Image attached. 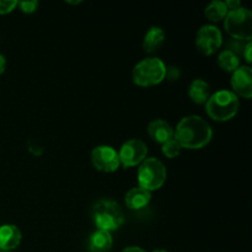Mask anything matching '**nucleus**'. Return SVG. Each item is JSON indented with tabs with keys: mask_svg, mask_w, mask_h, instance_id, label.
I'll use <instances>...</instances> for the list:
<instances>
[{
	"mask_svg": "<svg viewBox=\"0 0 252 252\" xmlns=\"http://www.w3.org/2000/svg\"><path fill=\"white\" fill-rule=\"evenodd\" d=\"M166 167L157 158H147L138 167V187L153 192L161 189L166 181Z\"/></svg>",
	"mask_w": 252,
	"mask_h": 252,
	"instance_id": "39448f33",
	"label": "nucleus"
},
{
	"mask_svg": "<svg viewBox=\"0 0 252 252\" xmlns=\"http://www.w3.org/2000/svg\"><path fill=\"white\" fill-rule=\"evenodd\" d=\"M16 0H0V15H6L17 6Z\"/></svg>",
	"mask_w": 252,
	"mask_h": 252,
	"instance_id": "4be33fe9",
	"label": "nucleus"
},
{
	"mask_svg": "<svg viewBox=\"0 0 252 252\" xmlns=\"http://www.w3.org/2000/svg\"><path fill=\"white\" fill-rule=\"evenodd\" d=\"M224 27L234 39L251 42L252 38V12L246 7L231 10L224 19Z\"/></svg>",
	"mask_w": 252,
	"mask_h": 252,
	"instance_id": "423d86ee",
	"label": "nucleus"
},
{
	"mask_svg": "<svg viewBox=\"0 0 252 252\" xmlns=\"http://www.w3.org/2000/svg\"><path fill=\"white\" fill-rule=\"evenodd\" d=\"M113 245V238L111 233L97 229L91 234L89 239L90 252H110Z\"/></svg>",
	"mask_w": 252,
	"mask_h": 252,
	"instance_id": "4468645a",
	"label": "nucleus"
},
{
	"mask_svg": "<svg viewBox=\"0 0 252 252\" xmlns=\"http://www.w3.org/2000/svg\"><path fill=\"white\" fill-rule=\"evenodd\" d=\"M229 10L226 7L225 2L220 1V0H213V1L207 5L206 10H204V15L212 22H219L224 20Z\"/></svg>",
	"mask_w": 252,
	"mask_h": 252,
	"instance_id": "f3484780",
	"label": "nucleus"
},
{
	"mask_svg": "<svg viewBox=\"0 0 252 252\" xmlns=\"http://www.w3.org/2000/svg\"><path fill=\"white\" fill-rule=\"evenodd\" d=\"M180 78V70L176 66H166V74H165V79L170 81H175Z\"/></svg>",
	"mask_w": 252,
	"mask_h": 252,
	"instance_id": "b1692460",
	"label": "nucleus"
},
{
	"mask_svg": "<svg viewBox=\"0 0 252 252\" xmlns=\"http://www.w3.org/2000/svg\"><path fill=\"white\" fill-rule=\"evenodd\" d=\"M211 95V86L203 79H196L189 88V98L197 105H206Z\"/></svg>",
	"mask_w": 252,
	"mask_h": 252,
	"instance_id": "dca6fc26",
	"label": "nucleus"
},
{
	"mask_svg": "<svg viewBox=\"0 0 252 252\" xmlns=\"http://www.w3.org/2000/svg\"><path fill=\"white\" fill-rule=\"evenodd\" d=\"M239 97L229 90L216 91L206 102V111L212 120L226 122L236 116L239 111Z\"/></svg>",
	"mask_w": 252,
	"mask_h": 252,
	"instance_id": "f03ea898",
	"label": "nucleus"
},
{
	"mask_svg": "<svg viewBox=\"0 0 252 252\" xmlns=\"http://www.w3.org/2000/svg\"><path fill=\"white\" fill-rule=\"evenodd\" d=\"M0 252H10V251H4V250H0Z\"/></svg>",
	"mask_w": 252,
	"mask_h": 252,
	"instance_id": "7c9ffc66",
	"label": "nucleus"
},
{
	"mask_svg": "<svg viewBox=\"0 0 252 252\" xmlns=\"http://www.w3.org/2000/svg\"><path fill=\"white\" fill-rule=\"evenodd\" d=\"M230 85L236 96L249 98L252 97V69L249 65H240L231 74Z\"/></svg>",
	"mask_w": 252,
	"mask_h": 252,
	"instance_id": "9d476101",
	"label": "nucleus"
},
{
	"mask_svg": "<svg viewBox=\"0 0 252 252\" xmlns=\"http://www.w3.org/2000/svg\"><path fill=\"white\" fill-rule=\"evenodd\" d=\"M118 153L121 165L128 169V167L139 166L148 155V148L143 140L140 139H129L123 143Z\"/></svg>",
	"mask_w": 252,
	"mask_h": 252,
	"instance_id": "6e6552de",
	"label": "nucleus"
},
{
	"mask_svg": "<svg viewBox=\"0 0 252 252\" xmlns=\"http://www.w3.org/2000/svg\"><path fill=\"white\" fill-rule=\"evenodd\" d=\"M165 32L161 27L153 26L148 30L143 39V49L147 53H154L165 42Z\"/></svg>",
	"mask_w": 252,
	"mask_h": 252,
	"instance_id": "2eb2a0df",
	"label": "nucleus"
},
{
	"mask_svg": "<svg viewBox=\"0 0 252 252\" xmlns=\"http://www.w3.org/2000/svg\"><path fill=\"white\" fill-rule=\"evenodd\" d=\"M181 145L179 144V142H177L175 138L167 140V142L164 143L161 147L162 154L166 158H169V159H174V158L179 157L180 153H181Z\"/></svg>",
	"mask_w": 252,
	"mask_h": 252,
	"instance_id": "6ab92c4d",
	"label": "nucleus"
},
{
	"mask_svg": "<svg viewBox=\"0 0 252 252\" xmlns=\"http://www.w3.org/2000/svg\"><path fill=\"white\" fill-rule=\"evenodd\" d=\"M21 243V231L14 224L0 226V250L11 251Z\"/></svg>",
	"mask_w": 252,
	"mask_h": 252,
	"instance_id": "9b49d317",
	"label": "nucleus"
},
{
	"mask_svg": "<svg viewBox=\"0 0 252 252\" xmlns=\"http://www.w3.org/2000/svg\"><path fill=\"white\" fill-rule=\"evenodd\" d=\"M251 51H252L251 42H246L245 47H244V51H243V57L246 59V62H248V63H251V61H252Z\"/></svg>",
	"mask_w": 252,
	"mask_h": 252,
	"instance_id": "393cba45",
	"label": "nucleus"
},
{
	"mask_svg": "<svg viewBox=\"0 0 252 252\" xmlns=\"http://www.w3.org/2000/svg\"><path fill=\"white\" fill-rule=\"evenodd\" d=\"M68 2V4H73V5H76V4H80V0H79V1H66Z\"/></svg>",
	"mask_w": 252,
	"mask_h": 252,
	"instance_id": "c85d7f7f",
	"label": "nucleus"
},
{
	"mask_svg": "<svg viewBox=\"0 0 252 252\" xmlns=\"http://www.w3.org/2000/svg\"><path fill=\"white\" fill-rule=\"evenodd\" d=\"M213 132L206 120L196 115L186 116L177 123L174 138L185 149L198 150L211 143Z\"/></svg>",
	"mask_w": 252,
	"mask_h": 252,
	"instance_id": "f257e3e1",
	"label": "nucleus"
},
{
	"mask_svg": "<svg viewBox=\"0 0 252 252\" xmlns=\"http://www.w3.org/2000/svg\"><path fill=\"white\" fill-rule=\"evenodd\" d=\"M218 65L221 70L233 74L240 66V58L230 51H223L218 57Z\"/></svg>",
	"mask_w": 252,
	"mask_h": 252,
	"instance_id": "a211bd4d",
	"label": "nucleus"
},
{
	"mask_svg": "<svg viewBox=\"0 0 252 252\" xmlns=\"http://www.w3.org/2000/svg\"><path fill=\"white\" fill-rule=\"evenodd\" d=\"M122 252H147V251L143 250L142 248H138V246H128V248H126L125 250H122Z\"/></svg>",
	"mask_w": 252,
	"mask_h": 252,
	"instance_id": "cd10ccee",
	"label": "nucleus"
},
{
	"mask_svg": "<svg viewBox=\"0 0 252 252\" xmlns=\"http://www.w3.org/2000/svg\"><path fill=\"white\" fill-rule=\"evenodd\" d=\"M6 69V58L2 54H0V75L5 71Z\"/></svg>",
	"mask_w": 252,
	"mask_h": 252,
	"instance_id": "bb28decb",
	"label": "nucleus"
},
{
	"mask_svg": "<svg viewBox=\"0 0 252 252\" xmlns=\"http://www.w3.org/2000/svg\"><path fill=\"white\" fill-rule=\"evenodd\" d=\"M148 133L150 138L159 144H164L174 138V128L164 120H154L148 126Z\"/></svg>",
	"mask_w": 252,
	"mask_h": 252,
	"instance_id": "f8f14e48",
	"label": "nucleus"
},
{
	"mask_svg": "<svg viewBox=\"0 0 252 252\" xmlns=\"http://www.w3.org/2000/svg\"><path fill=\"white\" fill-rule=\"evenodd\" d=\"M165 74L166 65L164 62L157 57H150L140 61L133 68L132 79L135 85L150 88L164 81Z\"/></svg>",
	"mask_w": 252,
	"mask_h": 252,
	"instance_id": "7ed1b4c3",
	"label": "nucleus"
},
{
	"mask_svg": "<svg viewBox=\"0 0 252 252\" xmlns=\"http://www.w3.org/2000/svg\"><path fill=\"white\" fill-rule=\"evenodd\" d=\"M91 162L96 170L107 174L117 171L121 165L118 153L110 145H98L94 148L91 152Z\"/></svg>",
	"mask_w": 252,
	"mask_h": 252,
	"instance_id": "1a4fd4ad",
	"label": "nucleus"
},
{
	"mask_svg": "<svg viewBox=\"0 0 252 252\" xmlns=\"http://www.w3.org/2000/svg\"><path fill=\"white\" fill-rule=\"evenodd\" d=\"M94 220L97 229L111 233L122 226L125 223V214L117 202L102 199L94 207Z\"/></svg>",
	"mask_w": 252,
	"mask_h": 252,
	"instance_id": "20e7f679",
	"label": "nucleus"
},
{
	"mask_svg": "<svg viewBox=\"0 0 252 252\" xmlns=\"http://www.w3.org/2000/svg\"><path fill=\"white\" fill-rule=\"evenodd\" d=\"M244 47H245V44H244L243 41H239V39H230V41L228 42V46H226V51L233 52L234 54H236V56L240 58V56L243 54Z\"/></svg>",
	"mask_w": 252,
	"mask_h": 252,
	"instance_id": "412c9836",
	"label": "nucleus"
},
{
	"mask_svg": "<svg viewBox=\"0 0 252 252\" xmlns=\"http://www.w3.org/2000/svg\"><path fill=\"white\" fill-rule=\"evenodd\" d=\"M17 6L20 7L22 12L25 14H32L38 9V1L37 0H29V1H19Z\"/></svg>",
	"mask_w": 252,
	"mask_h": 252,
	"instance_id": "aec40b11",
	"label": "nucleus"
},
{
	"mask_svg": "<svg viewBox=\"0 0 252 252\" xmlns=\"http://www.w3.org/2000/svg\"><path fill=\"white\" fill-rule=\"evenodd\" d=\"M27 149L32 155H36V157H41L44 153V148L36 140H29L27 142Z\"/></svg>",
	"mask_w": 252,
	"mask_h": 252,
	"instance_id": "5701e85b",
	"label": "nucleus"
},
{
	"mask_svg": "<svg viewBox=\"0 0 252 252\" xmlns=\"http://www.w3.org/2000/svg\"><path fill=\"white\" fill-rule=\"evenodd\" d=\"M223 44L220 30L213 25H204L198 30L196 36V47L203 56H212Z\"/></svg>",
	"mask_w": 252,
	"mask_h": 252,
	"instance_id": "0eeeda50",
	"label": "nucleus"
},
{
	"mask_svg": "<svg viewBox=\"0 0 252 252\" xmlns=\"http://www.w3.org/2000/svg\"><path fill=\"white\" fill-rule=\"evenodd\" d=\"M224 2H225V5H226V7H228L229 11L239 9V7L241 6V2L239 1V0H228V1H224Z\"/></svg>",
	"mask_w": 252,
	"mask_h": 252,
	"instance_id": "a878e982",
	"label": "nucleus"
},
{
	"mask_svg": "<svg viewBox=\"0 0 252 252\" xmlns=\"http://www.w3.org/2000/svg\"><path fill=\"white\" fill-rule=\"evenodd\" d=\"M152 201V192L142 189V187H133L127 192L125 197L126 206L129 209L139 211L145 208Z\"/></svg>",
	"mask_w": 252,
	"mask_h": 252,
	"instance_id": "ddd939ff",
	"label": "nucleus"
},
{
	"mask_svg": "<svg viewBox=\"0 0 252 252\" xmlns=\"http://www.w3.org/2000/svg\"><path fill=\"white\" fill-rule=\"evenodd\" d=\"M153 252H167L166 250H154Z\"/></svg>",
	"mask_w": 252,
	"mask_h": 252,
	"instance_id": "c756f323",
	"label": "nucleus"
}]
</instances>
